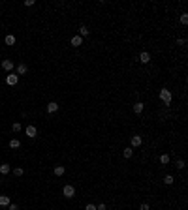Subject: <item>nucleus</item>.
Returning a JSON list of instances; mask_svg holds the SVG:
<instances>
[{
	"label": "nucleus",
	"instance_id": "nucleus-1",
	"mask_svg": "<svg viewBox=\"0 0 188 210\" xmlns=\"http://www.w3.org/2000/svg\"><path fill=\"white\" fill-rule=\"evenodd\" d=\"M160 99L166 103V105H169V103H171V92L167 88H162L160 90Z\"/></svg>",
	"mask_w": 188,
	"mask_h": 210
},
{
	"label": "nucleus",
	"instance_id": "nucleus-2",
	"mask_svg": "<svg viewBox=\"0 0 188 210\" xmlns=\"http://www.w3.org/2000/svg\"><path fill=\"white\" fill-rule=\"evenodd\" d=\"M6 83H8L9 86H15L19 83V75H17V73H9V75L6 77Z\"/></svg>",
	"mask_w": 188,
	"mask_h": 210
},
{
	"label": "nucleus",
	"instance_id": "nucleus-3",
	"mask_svg": "<svg viewBox=\"0 0 188 210\" xmlns=\"http://www.w3.org/2000/svg\"><path fill=\"white\" fill-rule=\"evenodd\" d=\"M62 193H64V197H68V199H72L73 195H75V189H73V186H64V189H62Z\"/></svg>",
	"mask_w": 188,
	"mask_h": 210
},
{
	"label": "nucleus",
	"instance_id": "nucleus-4",
	"mask_svg": "<svg viewBox=\"0 0 188 210\" xmlns=\"http://www.w3.org/2000/svg\"><path fill=\"white\" fill-rule=\"evenodd\" d=\"M38 135V130H36V126H27V137H36Z\"/></svg>",
	"mask_w": 188,
	"mask_h": 210
},
{
	"label": "nucleus",
	"instance_id": "nucleus-5",
	"mask_svg": "<svg viewBox=\"0 0 188 210\" xmlns=\"http://www.w3.org/2000/svg\"><path fill=\"white\" fill-rule=\"evenodd\" d=\"M130 143H132V146H139V144H141V143H143V139H141V137H139V135H132V139H130Z\"/></svg>",
	"mask_w": 188,
	"mask_h": 210
},
{
	"label": "nucleus",
	"instance_id": "nucleus-6",
	"mask_svg": "<svg viewBox=\"0 0 188 210\" xmlns=\"http://www.w3.org/2000/svg\"><path fill=\"white\" fill-rule=\"evenodd\" d=\"M139 62H143V64H147V62H151V54L147 53V51H143V53L139 54Z\"/></svg>",
	"mask_w": 188,
	"mask_h": 210
},
{
	"label": "nucleus",
	"instance_id": "nucleus-7",
	"mask_svg": "<svg viewBox=\"0 0 188 210\" xmlns=\"http://www.w3.org/2000/svg\"><path fill=\"white\" fill-rule=\"evenodd\" d=\"M2 68H4L6 72L11 73V70H13V60H4V62H2Z\"/></svg>",
	"mask_w": 188,
	"mask_h": 210
},
{
	"label": "nucleus",
	"instance_id": "nucleus-8",
	"mask_svg": "<svg viewBox=\"0 0 188 210\" xmlns=\"http://www.w3.org/2000/svg\"><path fill=\"white\" fill-rule=\"evenodd\" d=\"M57 111H58L57 101H49V103H47V113H57Z\"/></svg>",
	"mask_w": 188,
	"mask_h": 210
},
{
	"label": "nucleus",
	"instance_id": "nucleus-9",
	"mask_svg": "<svg viewBox=\"0 0 188 210\" xmlns=\"http://www.w3.org/2000/svg\"><path fill=\"white\" fill-rule=\"evenodd\" d=\"M132 109H134V113H135V115H141V113H143V103H141V101L134 103V107H132Z\"/></svg>",
	"mask_w": 188,
	"mask_h": 210
},
{
	"label": "nucleus",
	"instance_id": "nucleus-10",
	"mask_svg": "<svg viewBox=\"0 0 188 210\" xmlns=\"http://www.w3.org/2000/svg\"><path fill=\"white\" fill-rule=\"evenodd\" d=\"M81 43H83V38L81 36H73L72 38V47H79Z\"/></svg>",
	"mask_w": 188,
	"mask_h": 210
},
{
	"label": "nucleus",
	"instance_id": "nucleus-11",
	"mask_svg": "<svg viewBox=\"0 0 188 210\" xmlns=\"http://www.w3.org/2000/svg\"><path fill=\"white\" fill-rule=\"evenodd\" d=\"M27 64H19L17 66V75H25V73H27Z\"/></svg>",
	"mask_w": 188,
	"mask_h": 210
},
{
	"label": "nucleus",
	"instance_id": "nucleus-12",
	"mask_svg": "<svg viewBox=\"0 0 188 210\" xmlns=\"http://www.w3.org/2000/svg\"><path fill=\"white\" fill-rule=\"evenodd\" d=\"M9 205V197L8 195H0V206H8Z\"/></svg>",
	"mask_w": 188,
	"mask_h": 210
},
{
	"label": "nucleus",
	"instance_id": "nucleus-13",
	"mask_svg": "<svg viewBox=\"0 0 188 210\" xmlns=\"http://www.w3.org/2000/svg\"><path fill=\"white\" fill-rule=\"evenodd\" d=\"M9 171H11V167H9L8 163H2V165H0V173H2V174H8Z\"/></svg>",
	"mask_w": 188,
	"mask_h": 210
},
{
	"label": "nucleus",
	"instance_id": "nucleus-14",
	"mask_svg": "<svg viewBox=\"0 0 188 210\" xmlns=\"http://www.w3.org/2000/svg\"><path fill=\"white\" fill-rule=\"evenodd\" d=\"M21 146V141H19V139H11V141H9V148H19Z\"/></svg>",
	"mask_w": 188,
	"mask_h": 210
},
{
	"label": "nucleus",
	"instance_id": "nucleus-15",
	"mask_svg": "<svg viewBox=\"0 0 188 210\" xmlns=\"http://www.w3.org/2000/svg\"><path fill=\"white\" fill-rule=\"evenodd\" d=\"M122 154H124V158H126V160H130V158H132V154H134V150H132V146H128V148H124V152H122Z\"/></svg>",
	"mask_w": 188,
	"mask_h": 210
},
{
	"label": "nucleus",
	"instance_id": "nucleus-16",
	"mask_svg": "<svg viewBox=\"0 0 188 210\" xmlns=\"http://www.w3.org/2000/svg\"><path fill=\"white\" fill-rule=\"evenodd\" d=\"M64 171H66V169H64L62 165H57V167H55V174H57V176H62Z\"/></svg>",
	"mask_w": 188,
	"mask_h": 210
},
{
	"label": "nucleus",
	"instance_id": "nucleus-17",
	"mask_svg": "<svg viewBox=\"0 0 188 210\" xmlns=\"http://www.w3.org/2000/svg\"><path fill=\"white\" fill-rule=\"evenodd\" d=\"M6 43H8V45H15V36H13V34H8V36H6Z\"/></svg>",
	"mask_w": 188,
	"mask_h": 210
},
{
	"label": "nucleus",
	"instance_id": "nucleus-18",
	"mask_svg": "<svg viewBox=\"0 0 188 210\" xmlns=\"http://www.w3.org/2000/svg\"><path fill=\"white\" fill-rule=\"evenodd\" d=\"M89 32H90V30H89L87 26H81V28H79V36L85 38V36H89Z\"/></svg>",
	"mask_w": 188,
	"mask_h": 210
},
{
	"label": "nucleus",
	"instance_id": "nucleus-19",
	"mask_svg": "<svg viewBox=\"0 0 188 210\" xmlns=\"http://www.w3.org/2000/svg\"><path fill=\"white\" fill-rule=\"evenodd\" d=\"M160 163H164V165L169 163V156H167V154H162V156H160Z\"/></svg>",
	"mask_w": 188,
	"mask_h": 210
},
{
	"label": "nucleus",
	"instance_id": "nucleus-20",
	"mask_svg": "<svg viewBox=\"0 0 188 210\" xmlns=\"http://www.w3.org/2000/svg\"><path fill=\"white\" fill-rule=\"evenodd\" d=\"M164 184H167V186L173 184V176H171V174H166V176H164Z\"/></svg>",
	"mask_w": 188,
	"mask_h": 210
},
{
	"label": "nucleus",
	"instance_id": "nucleus-21",
	"mask_svg": "<svg viewBox=\"0 0 188 210\" xmlns=\"http://www.w3.org/2000/svg\"><path fill=\"white\" fill-rule=\"evenodd\" d=\"M11 130H13L15 133H19V131H21V124H19V122H15V124L11 126Z\"/></svg>",
	"mask_w": 188,
	"mask_h": 210
},
{
	"label": "nucleus",
	"instance_id": "nucleus-22",
	"mask_svg": "<svg viewBox=\"0 0 188 210\" xmlns=\"http://www.w3.org/2000/svg\"><path fill=\"white\" fill-rule=\"evenodd\" d=\"M181 23H183V25H188V13H183V15H181Z\"/></svg>",
	"mask_w": 188,
	"mask_h": 210
},
{
	"label": "nucleus",
	"instance_id": "nucleus-23",
	"mask_svg": "<svg viewBox=\"0 0 188 210\" xmlns=\"http://www.w3.org/2000/svg\"><path fill=\"white\" fill-rule=\"evenodd\" d=\"M13 174H15V176H23V169H21V167L13 169Z\"/></svg>",
	"mask_w": 188,
	"mask_h": 210
},
{
	"label": "nucleus",
	"instance_id": "nucleus-24",
	"mask_svg": "<svg viewBox=\"0 0 188 210\" xmlns=\"http://www.w3.org/2000/svg\"><path fill=\"white\" fill-rule=\"evenodd\" d=\"M184 167V161L183 160H177V169H183Z\"/></svg>",
	"mask_w": 188,
	"mask_h": 210
},
{
	"label": "nucleus",
	"instance_id": "nucleus-25",
	"mask_svg": "<svg viewBox=\"0 0 188 210\" xmlns=\"http://www.w3.org/2000/svg\"><path fill=\"white\" fill-rule=\"evenodd\" d=\"M25 6H27V8H30V6H34V0H25Z\"/></svg>",
	"mask_w": 188,
	"mask_h": 210
},
{
	"label": "nucleus",
	"instance_id": "nucleus-26",
	"mask_svg": "<svg viewBox=\"0 0 188 210\" xmlns=\"http://www.w3.org/2000/svg\"><path fill=\"white\" fill-rule=\"evenodd\" d=\"M8 206H9V210H19V206H17V205H13V203H9Z\"/></svg>",
	"mask_w": 188,
	"mask_h": 210
},
{
	"label": "nucleus",
	"instance_id": "nucleus-27",
	"mask_svg": "<svg viewBox=\"0 0 188 210\" xmlns=\"http://www.w3.org/2000/svg\"><path fill=\"white\" fill-rule=\"evenodd\" d=\"M186 43V40H184V38H179V40H177V45H184Z\"/></svg>",
	"mask_w": 188,
	"mask_h": 210
},
{
	"label": "nucleus",
	"instance_id": "nucleus-28",
	"mask_svg": "<svg viewBox=\"0 0 188 210\" xmlns=\"http://www.w3.org/2000/svg\"><path fill=\"white\" fill-rule=\"evenodd\" d=\"M139 210H151V208H149V205H147V203H143V205L139 206Z\"/></svg>",
	"mask_w": 188,
	"mask_h": 210
},
{
	"label": "nucleus",
	"instance_id": "nucleus-29",
	"mask_svg": "<svg viewBox=\"0 0 188 210\" xmlns=\"http://www.w3.org/2000/svg\"><path fill=\"white\" fill-rule=\"evenodd\" d=\"M96 210H105V205H103V203H100V205L96 206Z\"/></svg>",
	"mask_w": 188,
	"mask_h": 210
},
{
	"label": "nucleus",
	"instance_id": "nucleus-30",
	"mask_svg": "<svg viewBox=\"0 0 188 210\" xmlns=\"http://www.w3.org/2000/svg\"><path fill=\"white\" fill-rule=\"evenodd\" d=\"M85 210H96V206H94V205H87Z\"/></svg>",
	"mask_w": 188,
	"mask_h": 210
}]
</instances>
